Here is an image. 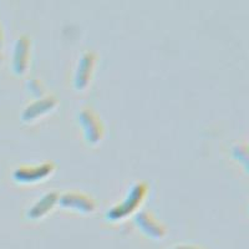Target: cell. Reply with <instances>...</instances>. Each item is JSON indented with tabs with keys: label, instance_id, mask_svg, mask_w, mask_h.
Segmentation results:
<instances>
[{
	"label": "cell",
	"instance_id": "1",
	"mask_svg": "<svg viewBox=\"0 0 249 249\" xmlns=\"http://www.w3.org/2000/svg\"><path fill=\"white\" fill-rule=\"evenodd\" d=\"M146 192H147V186H144V183L136 184L128 193L127 198L124 199L121 204L115 207L110 212L108 217L111 219H120V218H124L126 215H130L133 211L136 210V207L141 203Z\"/></svg>",
	"mask_w": 249,
	"mask_h": 249
},
{
	"label": "cell",
	"instance_id": "2",
	"mask_svg": "<svg viewBox=\"0 0 249 249\" xmlns=\"http://www.w3.org/2000/svg\"><path fill=\"white\" fill-rule=\"evenodd\" d=\"M54 170L53 163H43L33 167H20L14 172V178L21 183H31L44 178Z\"/></svg>",
	"mask_w": 249,
	"mask_h": 249
},
{
	"label": "cell",
	"instance_id": "3",
	"mask_svg": "<svg viewBox=\"0 0 249 249\" xmlns=\"http://www.w3.org/2000/svg\"><path fill=\"white\" fill-rule=\"evenodd\" d=\"M80 121H81L82 127H84L89 141L91 143L99 142L102 137V126L95 112H92L89 108H85L80 115Z\"/></svg>",
	"mask_w": 249,
	"mask_h": 249
},
{
	"label": "cell",
	"instance_id": "4",
	"mask_svg": "<svg viewBox=\"0 0 249 249\" xmlns=\"http://www.w3.org/2000/svg\"><path fill=\"white\" fill-rule=\"evenodd\" d=\"M60 203L62 207L66 208H72V210L81 211V212H92L95 210V203L88 196L82 195V193L76 192H69L62 196L60 199Z\"/></svg>",
	"mask_w": 249,
	"mask_h": 249
},
{
	"label": "cell",
	"instance_id": "5",
	"mask_svg": "<svg viewBox=\"0 0 249 249\" xmlns=\"http://www.w3.org/2000/svg\"><path fill=\"white\" fill-rule=\"evenodd\" d=\"M136 222L144 234L156 238V239L163 237L164 232H166L164 227L160 222L156 221V218L150 212L140 213L136 218Z\"/></svg>",
	"mask_w": 249,
	"mask_h": 249
},
{
	"label": "cell",
	"instance_id": "6",
	"mask_svg": "<svg viewBox=\"0 0 249 249\" xmlns=\"http://www.w3.org/2000/svg\"><path fill=\"white\" fill-rule=\"evenodd\" d=\"M29 61V39L21 36L18 40L14 50V59H13V66L17 74L21 75L28 68Z\"/></svg>",
	"mask_w": 249,
	"mask_h": 249
},
{
	"label": "cell",
	"instance_id": "7",
	"mask_svg": "<svg viewBox=\"0 0 249 249\" xmlns=\"http://www.w3.org/2000/svg\"><path fill=\"white\" fill-rule=\"evenodd\" d=\"M93 64H95V56L90 53L88 54H84V56L81 57L79 64V68H77L76 72V79H75V84H76L77 89H85L88 86V82L90 80L91 74H92Z\"/></svg>",
	"mask_w": 249,
	"mask_h": 249
},
{
	"label": "cell",
	"instance_id": "8",
	"mask_svg": "<svg viewBox=\"0 0 249 249\" xmlns=\"http://www.w3.org/2000/svg\"><path fill=\"white\" fill-rule=\"evenodd\" d=\"M55 105H56V101L53 97H48V99L34 102L28 108H25V111L23 112V120L24 121H31V120L37 119V117L43 116L44 113L49 112Z\"/></svg>",
	"mask_w": 249,
	"mask_h": 249
},
{
	"label": "cell",
	"instance_id": "9",
	"mask_svg": "<svg viewBox=\"0 0 249 249\" xmlns=\"http://www.w3.org/2000/svg\"><path fill=\"white\" fill-rule=\"evenodd\" d=\"M57 201V193L50 192L46 196H44L43 198L40 199L37 203H35L34 206L31 207L30 211H29L28 215L31 219H39V218L44 217L49 211L54 207V204Z\"/></svg>",
	"mask_w": 249,
	"mask_h": 249
},
{
	"label": "cell",
	"instance_id": "10",
	"mask_svg": "<svg viewBox=\"0 0 249 249\" xmlns=\"http://www.w3.org/2000/svg\"><path fill=\"white\" fill-rule=\"evenodd\" d=\"M232 155L239 163L242 164V167L244 168L247 173L249 175V148L247 144H237L232 150Z\"/></svg>",
	"mask_w": 249,
	"mask_h": 249
},
{
	"label": "cell",
	"instance_id": "11",
	"mask_svg": "<svg viewBox=\"0 0 249 249\" xmlns=\"http://www.w3.org/2000/svg\"><path fill=\"white\" fill-rule=\"evenodd\" d=\"M172 249H204V248H202V247H198V246H178V247H175V248Z\"/></svg>",
	"mask_w": 249,
	"mask_h": 249
},
{
	"label": "cell",
	"instance_id": "12",
	"mask_svg": "<svg viewBox=\"0 0 249 249\" xmlns=\"http://www.w3.org/2000/svg\"><path fill=\"white\" fill-rule=\"evenodd\" d=\"M1 44H3V33H1V28H0V48H1Z\"/></svg>",
	"mask_w": 249,
	"mask_h": 249
},
{
	"label": "cell",
	"instance_id": "13",
	"mask_svg": "<svg viewBox=\"0 0 249 249\" xmlns=\"http://www.w3.org/2000/svg\"><path fill=\"white\" fill-rule=\"evenodd\" d=\"M247 146H248V148H249V143H248V144H247Z\"/></svg>",
	"mask_w": 249,
	"mask_h": 249
},
{
	"label": "cell",
	"instance_id": "14",
	"mask_svg": "<svg viewBox=\"0 0 249 249\" xmlns=\"http://www.w3.org/2000/svg\"><path fill=\"white\" fill-rule=\"evenodd\" d=\"M248 213H249V207H248Z\"/></svg>",
	"mask_w": 249,
	"mask_h": 249
}]
</instances>
